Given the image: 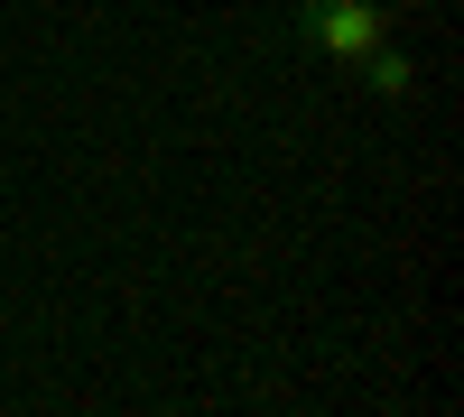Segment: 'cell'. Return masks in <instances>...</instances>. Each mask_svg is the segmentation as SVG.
Masks as SVG:
<instances>
[{
	"instance_id": "1",
	"label": "cell",
	"mask_w": 464,
	"mask_h": 417,
	"mask_svg": "<svg viewBox=\"0 0 464 417\" xmlns=\"http://www.w3.org/2000/svg\"><path fill=\"white\" fill-rule=\"evenodd\" d=\"M297 37L334 65H353L362 47L391 37V19H381V0H297Z\"/></svg>"
},
{
	"instance_id": "2",
	"label": "cell",
	"mask_w": 464,
	"mask_h": 417,
	"mask_svg": "<svg viewBox=\"0 0 464 417\" xmlns=\"http://www.w3.org/2000/svg\"><path fill=\"white\" fill-rule=\"evenodd\" d=\"M353 74H362L381 102H409V93H418V65L391 47V37H381V47H362V56H353Z\"/></svg>"
}]
</instances>
